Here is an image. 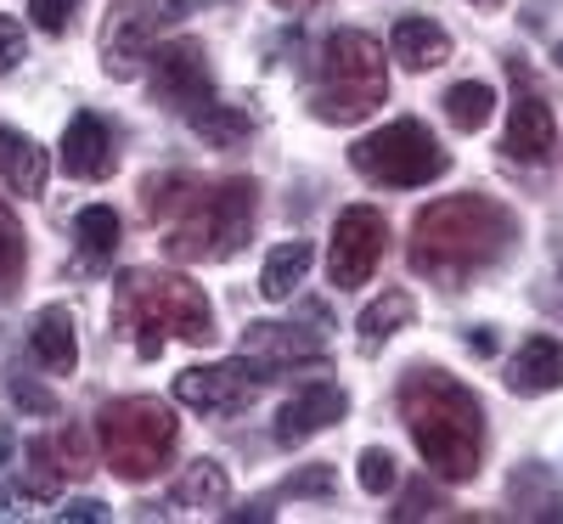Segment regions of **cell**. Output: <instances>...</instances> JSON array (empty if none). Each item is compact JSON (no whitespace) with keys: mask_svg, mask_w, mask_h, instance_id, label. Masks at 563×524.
Listing matches in <instances>:
<instances>
[{"mask_svg":"<svg viewBox=\"0 0 563 524\" xmlns=\"http://www.w3.org/2000/svg\"><path fill=\"white\" fill-rule=\"evenodd\" d=\"M411 316H417V305H411V294H406V288H389L384 299H372V305L361 310V350L389 345Z\"/></svg>","mask_w":563,"mask_h":524,"instance_id":"23","label":"cell"},{"mask_svg":"<svg viewBox=\"0 0 563 524\" xmlns=\"http://www.w3.org/2000/svg\"><path fill=\"white\" fill-rule=\"evenodd\" d=\"M552 57H558V63H563V40H558V52H552Z\"/></svg>","mask_w":563,"mask_h":524,"instance_id":"41","label":"cell"},{"mask_svg":"<svg viewBox=\"0 0 563 524\" xmlns=\"http://www.w3.org/2000/svg\"><path fill=\"white\" fill-rule=\"evenodd\" d=\"M7 390H12V401H18L23 412H40V417H57V401H52V395H45L40 384H29V378H12V384H7Z\"/></svg>","mask_w":563,"mask_h":524,"instance_id":"34","label":"cell"},{"mask_svg":"<svg viewBox=\"0 0 563 524\" xmlns=\"http://www.w3.org/2000/svg\"><path fill=\"white\" fill-rule=\"evenodd\" d=\"M198 0H119L102 23V68L113 79H135L147 52L164 40V29H175Z\"/></svg>","mask_w":563,"mask_h":524,"instance_id":"8","label":"cell"},{"mask_svg":"<svg viewBox=\"0 0 563 524\" xmlns=\"http://www.w3.org/2000/svg\"><path fill=\"white\" fill-rule=\"evenodd\" d=\"M512 85H519V97H512V113H507V153L519 164H547L558 153V119L547 97L530 85V68L519 57H512Z\"/></svg>","mask_w":563,"mask_h":524,"instance_id":"13","label":"cell"},{"mask_svg":"<svg viewBox=\"0 0 563 524\" xmlns=\"http://www.w3.org/2000/svg\"><path fill=\"white\" fill-rule=\"evenodd\" d=\"M490 113H496V90L485 85V79H462V85H451L445 90V119L456 124V130H485L490 124Z\"/></svg>","mask_w":563,"mask_h":524,"instance_id":"25","label":"cell"},{"mask_svg":"<svg viewBox=\"0 0 563 524\" xmlns=\"http://www.w3.org/2000/svg\"><path fill=\"white\" fill-rule=\"evenodd\" d=\"M440 507H445V496H440V491H429V480H417V485H406V496H400L395 518H434Z\"/></svg>","mask_w":563,"mask_h":524,"instance_id":"32","label":"cell"},{"mask_svg":"<svg viewBox=\"0 0 563 524\" xmlns=\"http://www.w3.org/2000/svg\"><path fill=\"white\" fill-rule=\"evenodd\" d=\"M63 518H108V507H102V502H68Z\"/></svg>","mask_w":563,"mask_h":524,"instance_id":"36","label":"cell"},{"mask_svg":"<svg viewBox=\"0 0 563 524\" xmlns=\"http://www.w3.org/2000/svg\"><path fill=\"white\" fill-rule=\"evenodd\" d=\"M23 502H29V491H0V518H18Z\"/></svg>","mask_w":563,"mask_h":524,"instance_id":"37","label":"cell"},{"mask_svg":"<svg viewBox=\"0 0 563 524\" xmlns=\"http://www.w3.org/2000/svg\"><path fill=\"white\" fill-rule=\"evenodd\" d=\"M389 254V220L384 209L372 204H350L339 220H333V243H327V276H333L339 294H355L378 276Z\"/></svg>","mask_w":563,"mask_h":524,"instance_id":"10","label":"cell"},{"mask_svg":"<svg viewBox=\"0 0 563 524\" xmlns=\"http://www.w3.org/2000/svg\"><path fill=\"white\" fill-rule=\"evenodd\" d=\"M119 243H124V226H119V215L108 204H90V209L74 215V249H79V260L90 271H102L119 254Z\"/></svg>","mask_w":563,"mask_h":524,"instance_id":"21","label":"cell"},{"mask_svg":"<svg viewBox=\"0 0 563 524\" xmlns=\"http://www.w3.org/2000/svg\"><path fill=\"white\" fill-rule=\"evenodd\" d=\"M512 507H519L525 518H563V496L547 485V468H519L512 473Z\"/></svg>","mask_w":563,"mask_h":524,"instance_id":"27","label":"cell"},{"mask_svg":"<svg viewBox=\"0 0 563 524\" xmlns=\"http://www.w3.org/2000/svg\"><path fill=\"white\" fill-rule=\"evenodd\" d=\"M462 345L474 350V356H496V332H490V327H467V332H462Z\"/></svg>","mask_w":563,"mask_h":524,"instance_id":"35","label":"cell"},{"mask_svg":"<svg viewBox=\"0 0 563 524\" xmlns=\"http://www.w3.org/2000/svg\"><path fill=\"white\" fill-rule=\"evenodd\" d=\"M400 423L417 446V457L429 462L434 480L467 485L485 468V406L479 395L456 384L445 367H411L400 378Z\"/></svg>","mask_w":563,"mask_h":524,"instance_id":"2","label":"cell"},{"mask_svg":"<svg viewBox=\"0 0 563 524\" xmlns=\"http://www.w3.org/2000/svg\"><path fill=\"white\" fill-rule=\"evenodd\" d=\"M29 57V40H23V23L0 12V74H12L18 63Z\"/></svg>","mask_w":563,"mask_h":524,"instance_id":"33","label":"cell"},{"mask_svg":"<svg viewBox=\"0 0 563 524\" xmlns=\"http://www.w3.org/2000/svg\"><path fill=\"white\" fill-rule=\"evenodd\" d=\"M282 12H305V7H321V0H276Z\"/></svg>","mask_w":563,"mask_h":524,"instance_id":"39","label":"cell"},{"mask_svg":"<svg viewBox=\"0 0 563 524\" xmlns=\"http://www.w3.org/2000/svg\"><path fill=\"white\" fill-rule=\"evenodd\" d=\"M474 7H501V0H474Z\"/></svg>","mask_w":563,"mask_h":524,"instance_id":"40","label":"cell"},{"mask_svg":"<svg viewBox=\"0 0 563 524\" xmlns=\"http://www.w3.org/2000/svg\"><path fill=\"white\" fill-rule=\"evenodd\" d=\"M29 462V496H57L63 491V480H85V473L90 468H97V462H90V435H85V428H52V435H40V440H29V451H23Z\"/></svg>","mask_w":563,"mask_h":524,"instance_id":"12","label":"cell"},{"mask_svg":"<svg viewBox=\"0 0 563 524\" xmlns=\"http://www.w3.org/2000/svg\"><path fill=\"white\" fill-rule=\"evenodd\" d=\"M350 164L366 181H378V186H429V181H440L451 170V153L429 135V124L395 119L384 130L361 135L355 148H350Z\"/></svg>","mask_w":563,"mask_h":524,"instance_id":"7","label":"cell"},{"mask_svg":"<svg viewBox=\"0 0 563 524\" xmlns=\"http://www.w3.org/2000/svg\"><path fill=\"white\" fill-rule=\"evenodd\" d=\"M192 130L203 135V148H220V153H231V148H243V141L254 135L249 113H238V108H225V102H209L203 113H192Z\"/></svg>","mask_w":563,"mask_h":524,"instance_id":"26","label":"cell"},{"mask_svg":"<svg viewBox=\"0 0 563 524\" xmlns=\"http://www.w3.org/2000/svg\"><path fill=\"white\" fill-rule=\"evenodd\" d=\"M355 480H361L366 496H384V491L395 485V457H389L384 446H366V451L355 457Z\"/></svg>","mask_w":563,"mask_h":524,"instance_id":"29","label":"cell"},{"mask_svg":"<svg viewBox=\"0 0 563 524\" xmlns=\"http://www.w3.org/2000/svg\"><path fill=\"white\" fill-rule=\"evenodd\" d=\"M276 384V367L265 356H231V361H214V367H186L175 378V401L180 406H198V412H214V417H231L254 406L265 390Z\"/></svg>","mask_w":563,"mask_h":524,"instance_id":"9","label":"cell"},{"mask_svg":"<svg viewBox=\"0 0 563 524\" xmlns=\"http://www.w3.org/2000/svg\"><path fill=\"white\" fill-rule=\"evenodd\" d=\"M29 18L40 34H68L79 18V0H29Z\"/></svg>","mask_w":563,"mask_h":524,"instance_id":"30","label":"cell"},{"mask_svg":"<svg viewBox=\"0 0 563 524\" xmlns=\"http://www.w3.org/2000/svg\"><path fill=\"white\" fill-rule=\"evenodd\" d=\"M501 378H507L512 395H552V390H563V345L547 339V332H536V339H525L519 350H512Z\"/></svg>","mask_w":563,"mask_h":524,"instance_id":"16","label":"cell"},{"mask_svg":"<svg viewBox=\"0 0 563 524\" xmlns=\"http://www.w3.org/2000/svg\"><path fill=\"white\" fill-rule=\"evenodd\" d=\"M97 440H102V462L113 468V480L141 485L169 468L180 446V417L158 395H119L97 412Z\"/></svg>","mask_w":563,"mask_h":524,"instance_id":"6","label":"cell"},{"mask_svg":"<svg viewBox=\"0 0 563 524\" xmlns=\"http://www.w3.org/2000/svg\"><path fill=\"white\" fill-rule=\"evenodd\" d=\"M12 451H18V440H12V428H0V468L12 462Z\"/></svg>","mask_w":563,"mask_h":524,"instance_id":"38","label":"cell"},{"mask_svg":"<svg viewBox=\"0 0 563 524\" xmlns=\"http://www.w3.org/2000/svg\"><path fill=\"white\" fill-rule=\"evenodd\" d=\"M29 356H34L45 372H74V367H79L74 316H68L63 305H45V310L29 321Z\"/></svg>","mask_w":563,"mask_h":524,"instance_id":"19","label":"cell"},{"mask_svg":"<svg viewBox=\"0 0 563 524\" xmlns=\"http://www.w3.org/2000/svg\"><path fill=\"white\" fill-rule=\"evenodd\" d=\"M113 332H124L141 361H158L175 339L209 345L214 310L198 282H186L175 271H124L113 288Z\"/></svg>","mask_w":563,"mask_h":524,"instance_id":"3","label":"cell"},{"mask_svg":"<svg viewBox=\"0 0 563 524\" xmlns=\"http://www.w3.org/2000/svg\"><path fill=\"white\" fill-rule=\"evenodd\" d=\"M147 74H153V97L175 113H203L214 102V74H209V52L198 40H158L147 52Z\"/></svg>","mask_w":563,"mask_h":524,"instance_id":"11","label":"cell"},{"mask_svg":"<svg viewBox=\"0 0 563 524\" xmlns=\"http://www.w3.org/2000/svg\"><path fill=\"white\" fill-rule=\"evenodd\" d=\"M243 350L249 356H265L271 367H288V361H321V339H310L305 327H288V321H249L243 327Z\"/></svg>","mask_w":563,"mask_h":524,"instance_id":"20","label":"cell"},{"mask_svg":"<svg viewBox=\"0 0 563 524\" xmlns=\"http://www.w3.org/2000/svg\"><path fill=\"white\" fill-rule=\"evenodd\" d=\"M344 412H350V395L339 390V384H305L288 406L276 412V446H305V440H316L321 428H333V423H344Z\"/></svg>","mask_w":563,"mask_h":524,"instance_id":"14","label":"cell"},{"mask_svg":"<svg viewBox=\"0 0 563 524\" xmlns=\"http://www.w3.org/2000/svg\"><path fill=\"white\" fill-rule=\"evenodd\" d=\"M254 215H260V186L249 175L198 181L192 198L169 220L164 249L180 265H220L254 237Z\"/></svg>","mask_w":563,"mask_h":524,"instance_id":"4","label":"cell"},{"mask_svg":"<svg viewBox=\"0 0 563 524\" xmlns=\"http://www.w3.org/2000/svg\"><path fill=\"white\" fill-rule=\"evenodd\" d=\"M23 271H29V243H23V226H18L12 204L0 198V294L18 288Z\"/></svg>","mask_w":563,"mask_h":524,"instance_id":"28","label":"cell"},{"mask_svg":"<svg viewBox=\"0 0 563 524\" xmlns=\"http://www.w3.org/2000/svg\"><path fill=\"white\" fill-rule=\"evenodd\" d=\"M519 243V215L490 193H456L429 209H417L406 260L417 276L440 282V288H462L467 276L490 271L507 260V249Z\"/></svg>","mask_w":563,"mask_h":524,"instance_id":"1","label":"cell"},{"mask_svg":"<svg viewBox=\"0 0 563 524\" xmlns=\"http://www.w3.org/2000/svg\"><path fill=\"white\" fill-rule=\"evenodd\" d=\"M45 175H52V164H45V148L34 135L0 124V181L12 186L18 198H40L45 193Z\"/></svg>","mask_w":563,"mask_h":524,"instance_id":"18","label":"cell"},{"mask_svg":"<svg viewBox=\"0 0 563 524\" xmlns=\"http://www.w3.org/2000/svg\"><path fill=\"white\" fill-rule=\"evenodd\" d=\"M389 102V63L384 45L361 34V29H339L321 40L316 52V85H310V113L321 124H361Z\"/></svg>","mask_w":563,"mask_h":524,"instance_id":"5","label":"cell"},{"mask_svg":"<svg viewBox=\"0 0 563 524\" xmlns=\"http://www.w3.org/2000/svg\"><path fill=\"white\" fill-rule=\"evenodd\" d=\"M389 57L400 68H411V74H429V68H440L451 57V34L434 18H400L395 34H389Z\"/></svg>","mask_w":563,"mask_h":524,"instance_id":"17","label":"cell"},{"mask_svg":"<svg viewBox=\"0 0 563 524\" xmlns=\"http://www.w3.org/2000/svg\"><path fill=\"white\" fill-rule=\"evenodd\" d=\"M310 260H316V249L305 243V237H294V243H276L271 260H265V271H260V294H265L271 305L294 299V288L310 276Z\"/></svg>","mask_w":563,"mask_h":524,"instance_id":"22","label":"cell"},{"mask_svg":"<svg viewBox=\"0 0 563 524\" xmlns=\"http://www.w3.org/2000/svg\"><path fill=\"white\" fill-rule=\"evenodd\" d=\"M113 164H119V153H113L108 124L97 113H74L68 130H63V170L74 181H108Z\"/></svg>","mask_w":563,"mask_h":524,"instance_id":"15","label":"cell"},{"mask_svg":"<svg viewBox=\"0 0 563 524\" xmlns=\"http://www.w3.org/2000/svg\"><path fill=\"white\" fill-rule=\"evenodd\" d=\"M225 496H231V480H225V468L220 462H192L175 480V491H169V507H225Z\"/></svg>","mask_w":563,"mask_h":524,"instance_id":"24","label":"cell"},{"mask_svg":"<svg viewBox=\"0 0 563 524\" xmlns=\"http://www.w3.org/2000/svg\"><path fill=\"white\" fill-rule=\"evenodd\" d=\"M333 485H339V473L327 468V462H316V468L294 473V480L282 485V496H333Z\"/></svg>","mask_w":563,"mask_h":524,"instance_id":"31","label":"cell"}]
</instances>
